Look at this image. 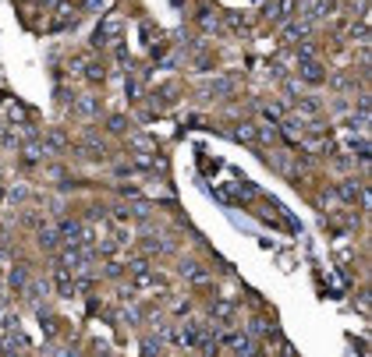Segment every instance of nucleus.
I'll list each match as a JSON object with an SVG mask.
<instances>
[{
	"label": "nucleus",
	"instance_id": "nucleus-9",
	"mask_svg": "<svg viewBox=\"0 0 372 357\" xmlns=\"http://www.w3.org/2000/svg\"><path fill=\"white\" fill-rule=\"evenodd\" d=\"M145 251H170V240H160V237H145L142 240Z\"/></svg>",
	"mask_w": 372,
	"mask_h": 357
},
{
	"label": "nucleus",
	"instance_id": "nucleus-14",
	"mask_svg": "<svg viewBox=\"0 0 372 357\" xmlns=\"http://www.w3.org/2000/svg\"><path fill=\"white\" fill-rule=\"evenodd\" d=\"M11 286H25V269H14L11 273Z\"/></svg>",
	"mask_w": 372,
	"mask_h": 357
},
{
	"label": "nucleus",
	"instance_id": "nucleus-17",
	"mask_svg": "<svg viewBox=\"0 0 372 357\" xmlns=\"http://www.w3.org/2000/svg\"><path fill=\"white\" fill-rule=\"evenodd\" d=\"M25 159H29V163H32V159H39V149H36V145H29V149H25Z\"/></svg>",
	"mask_w": 372,
	"mask_h": 357
},
{
	"label": "nucleus",
	"instance_id": "nucleus-7",
	"mask_svg": "<svg viewBox=\"0 0 372 357\" xmlns=\"http://www.w3.org/2000/svg\"><path fill=\"white\" fill-rule=\"evenodd\" d=\"M213 318L231 325V318H234V304H213Z\"/></svg>",
	"mask_w": 372,
	"mask_h": 357
},
{
	"label": "nucleus",
	"instance_id": "nucleus-4",
	"mask_svg": "<svg viewBox=\"0 0 372 357\" xmlns=\"http://www.w3.org/2000/svg\"><path fill=\"white\" fill-rule=\"evenodd\" d=\"M337 195H340V198H344V202H355V198H358V202H362V195H365V191H362V188H358V181H344V184H340V191H337Z\"/></svg>",
	"mask_w": 372,
	"mask_h": 357
},
{
	"label": "nucleus",
	"instance_id": "nucleus-12",
	"mask_svg": "<svg viewBox=\"0 0 372 357\" xmlns=\"http://www.w3.org/2000/svg\"><path fill=\"white\" fill-rule=\"evenodd\" d=\"M227 25H234V29L245 32V29H248V18H245V14H227Z\"/></svg>",
	"mask_w": 372,
	"mask_h": 357
},
{
	"label": "nucleus",
	"instance_id": "nucleus-13",
	"mask_svg": "<svg viewBox=\"0 0 372 357\" xmlns=\"http://www.w3.org/2000/svg\"><path fill=\"white\" fill-rule=\"evenodd\" d=\"M163 347H160V340H145L142 343V354H160Z\"/></svg>",
	"mask_w": 372,
	"mask_h": 357
},
{
	"label": "nucleus",
	"instance_id": "nucleus-8",
	"mask_svg": "<svg viewBox=\"0 0 372 357\" xmlns=\"http://www.w3.org/2000/svg\"><path fill=\"white\" fill-rule=\"evenodd\" d=\"M305 29H309V21H291V25L283 29V36H287L291 42H298V39L305 36Z\"/></svg>",
	"mask_w": 372,
	"mask_h": 357
},
{
	"label": "nucleus",
	"instance_id": "nucleus-5",
	"mask_svg": "<svg viewBox=\"0 0 372 357\" xmlns=\"http://www.w3.org/2000/svg\"><path fill=\"white\" fill-rule=\"evenodd\" d=\"M181 273H185L188 279H195V283H202V279H206V269H202V265H195V262H188V258L181 262Z\"/></svg>",
	"mask_w": 372,
	"mask_h": 357
},
{
	"label": "nucleus",
	"instance_id": "nucleus-6",
	"mask_svg": "<svg viewBox=\"0 0 372 357\" xmlns=\"http://www.w3.org/2000/svg\"><path fill=\"white\" fill-rule=\"evenodd\" d=\"M255 131H259L255 124H237V127H234V138H237V142H255Z\"/></svg>",
	"mask_w": 372,
	"mask_h": 357
},
{
	"label": "nucleus",
	"instance_id": "nucleus-2",
	"mask_svg": "<svg viewBox=\"0 0 372 357\" xmlns=\"http://www.w3.org/2000/svg\"><path fill=\"white\" fill-rule=\"evenodd\" d=\"M60 237L68 240V244H82V237H85V234H82V227H78V223L64 219V223H60Z\"/></svg>",
	"mask_w": 372,
	"mask_h": 357
},
{
	"label": "nucleus",
	"instance_id": "nucleus-16",
	"mask_svg": "<svg viewBox=\"0 0 372 357\" xmlns=\"http://www.w3.org/2000/svg\"><path fill=\"white\" fill-rule=\"evenodd\" d=\"M106 127H110V131H124V120L121 117H110V120H106Z\"/></svg>",
	"mask_w": 372,
	"mask_h": 357
},
{
	"label": "nucleus",
	"instance_id": "nucleus-15",
	"mask_svg": "<svg viewBox=\"0 0 372 357\" xmlns=\"http://www.w3.org/2000/svg\"><path fill=\"white\" fill-rule=\"evenodd\" d=\"M78 110H82V114H93L96 103H93V99H78Z\"/></svg>",
	"mask_w": 372,
	"mask_h": 357
},
{
	"label": "nucleus",
	"instance_id": "nucleus-3",
	"mask_svg": "<svg viewBox=\"0 0 372 357\" xmlns=\"http://www.w3.org/2000/svg\"><path fill=\"white\" fill-rule=\"evenodd\" d=\"M301 78H305V81H323V68H319L316 60L305 57V60H301Z\"/></svg>",
	"mask_w": 372,
	"mask_h": 357
},
{
	"label": "nucleus",
	"instance_id": "nucleus-11",
	"mask_svg": "<svg viewBox=\"0 0 372 357\" xmlns=\"http://www.w3.org/2000/svg\"><path fill=\"white\" fill-rule=\"evenodd\" d=\"M199 25H202L206 32H216V25H220V21H216V14L206 11V14H199Z\"/></svg>",
	"mask_w": 372,
	"mask_h": 357
},
{
	"label": "nucleus",
	"instance_id": "nucleus-1",
	"mask_svg": "<svg viewBox=\"0 0 372 357\" xmlns=\"http://www.w3.org/2000/svg\"><path fill=\"white\" fill-rule=\"evenodd\" d=\"M224 347H227L231 354H255L252 340H248V336H241V332H227V336H224Z\"/></svg>",
	"mask_w": 372,
	"mask_h": 357
},
{
	"label": "nucleus",
	"instance_id": "nucleus-10",
	"mask_svg": "<svg viewBox=\"0 0 372 357\" xmlns=\"http://www.w3.org/2000/svg\"><path fill=\"white\" fill-rule=\"evenodd\" d=\"M57 237H60V234H57V230H50V227H46V230H39V240H43V248H46V251H53V248H57Z\"/></svg>",
	"mask_w": 372,
	"mask_h": 357
}]
</instances>
